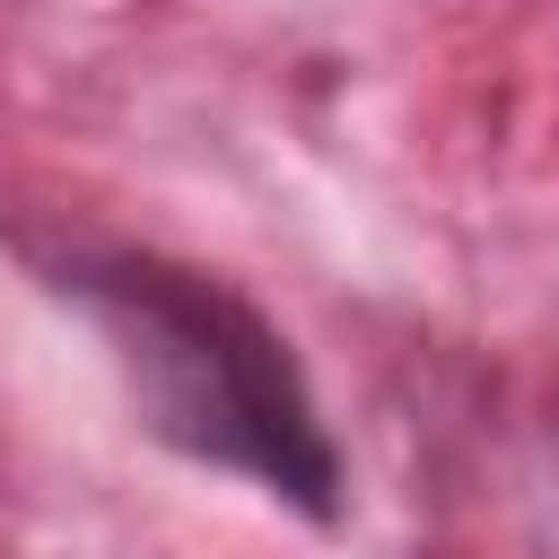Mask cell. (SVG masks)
<instances>
[{
	"instance_id": "cell-1",
	"label": "cell",
	"mask_w": 559,
	"mask_h": 559,
	"mask_svg": "<svg viewBox=\"0 0 559 559\" xmlns=\"http://www.w3.org/2000/svg\"><path fill=\"white\" fill-rule=\"evenodd\" d=\"M52 288L105 323V341L140 393V419L166 445L262 480L271 498L306 507L314 524L341 515V489H349L341 445H332L288 341L227 280L114 245V253H61Z\"/></svg>"
}]
</instances>
